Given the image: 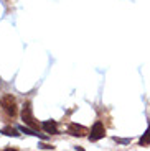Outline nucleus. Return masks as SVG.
Listing matches in <instances>:
<instances>
[{"instance_id": "1", "label": "nucleus", "mask_w": 150, "mask_h": 151, "mask_svg": "<svg viewBox=\"0 0 150 151\" xmlns=\"http://www.w3.org/2000/svg\"><path fill=\"white\" fill-rule=\"evenodd\" d=\"M0 107L4 109V112L7 113L8 117H15L17 115V100L12 94H5L0 97Z\"/></svg>"}, {"instance_id": "2", "label": "nucleus", "mask_w": 150, "mask_h": 151, "mask_svg": "<svg viewBox=\"0 0 150 151\" xmlns=\"http://www.w3.org/2000/svg\"><path fill=\"white\" fill-rule=\"evenodd\" d=\"M104 136H106V128H104V125H102V122L98 120L92 125V128H91L89 140L91 141H99V140H102Z\"/></svg>"}, {"instance_id": "3", "label": "nucleus", "mask_w": 150, "mask_h": 151, "mask_svg": "<svg viewBox=\"0 0 150 151\" xmlns=\"http://www.w3.org/2000/svg\"><path fill=\"white\" fill-rule=\"evenodd\" d=\"M22 120L25 122V125H30V127H33V128H38V123L35 122L33 113H31L30 102H26L25 105H23V109H22Z\"/></svg>"}, {"instance_id": "4", "label": "nucleus", "mask_w": 150, "mask_h": 151, "mask_svg": "<svg viewBox=\"0 0 150 151\" xmlns=\"http://www.w3.org/2000/svg\"><path fill=\"white\" fill-rule=\"evenodd\" d=\"M68 133L69 135H73V136H86V133H87V130L84 128L83 125H78V123H71L69 127H68Z\"/></svg>"}, {"instance_id": "5", "label": "nucleus", "mask_w": 150, "mask_h": 151, "mask_svg": "<svg viewBox=\"0 0 150 151\" xmlns=\"http://www.w3.org/2000/svg\"><path fill=\"white\" fill-rule=\"evenodd\" d=\"M43 130H45L46 133H50V135H58V125L55 120H46L42 123Z\"/></svg>"}, {"instance_id": "6", "label": "nucleus", "mask_w": 150, "mask_h": 151, "mask_svg": "<svg viewBox=\"0 0 150 151\" xmlns=\"http://www.w3.org/2000/svg\"><path fill=\"white\" fill-rule=\"evenodd\" d=\"M139 145H140V146H149V145H150V123H149V127H147V130H145V133H143V136L140 138Z\"/></svg>"}, {"instance_id": "7", "label": "nucleus", "mask_w": 150, "mask_h": 151, "mask_svg": "<svg viewBox=\"0 0 150 151\" xmlns=\"http://www.w3.org/2000/svg\"><path fill=\"white\" fill-rule=\"evenodd\" d=\"M20 132H23V133H26V135H33V136H40V138H43V140H45L46 136H43V135H40V133L36 132V130H31V128H28V127H25V125H23V127H20Z\"/></svg>"}, {"instance_id": "8", "label": "nucleus", "mask_w": 150, "mask_h": 151, "mask_svg": "<svg viewBox=\"0 0 150 151\" xmlns=\"http://www.w3.org/2000/svg\"><path fill=\"white\" fill-rule=\"evenodd\" d=\"M20 130H17V128H12V127H5V128H2V133L4 135H7V136H18L20 135Z\"/></svg>"}, {"instance_id": "9", "label": "nucleus", "mask_w": 150, "mask_h": 151, "mask_svg": "<svg viewBox=\"0 0 150 151\" xmlns=\"http://www.w3.org/2000/svg\"><path fill=\"white\" fill-rule=\"evenodd\" d=\"M116 141H117V143H122V145H127V143H130V140H119V138H116Z\"/></svg>"}, {"instance_id": "10", "label": "nucleus", "mask_w": 150, "mask_h": 151, "mask_svg": "<svg viewBox=\"0 0 150 151\" xmlns=\"http://www.w3.org/2000/svg\"><path fill=\"white\" fill-rule=\"evenodd\" d=\"M40 148H43V150H53L55 146H50V145H42Z\"/></svg>"}]
</instances>
